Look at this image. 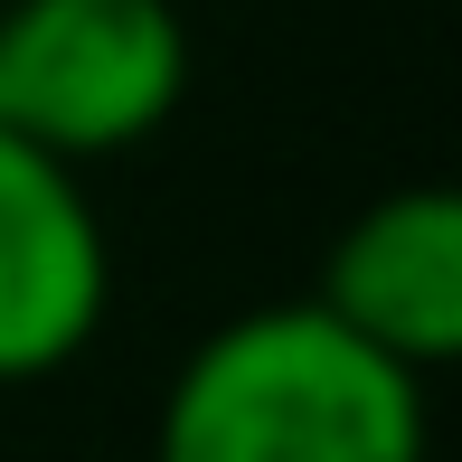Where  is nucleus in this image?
Here are the masks:
<instances>
[{
	"mask_svg": "<svg viewBox=\"0 0 462 462\" xmlns=\"http://www.w3.org/2000/svg\"><path fill=\"white\" fill-rule=\"evenodd\" d=\"M152 462H425V377L321 302H264L180 359Z\"/></svg>",
	"mask_w": 462,
	"mask_h": 462,
	"instance_id": "f257e3e1",
	"label": "nucleus"
},
{
	"mask_svg": "<svg viewBox=\"0 0 462 462\" xmlns=\"http://www.w3.org/2000/svg\"><path fill=\"white\" fill-rule=\"evenodd\" d=\"M189 95V29L171 0H10L0 10V133L29 152L114 161Z\"/></svg>",
	"mask_w": 462,
	"mask_h": 462,
	"instance_id": "f03ea898",
	"label": "nucleus"
},
{
	"mask_svg": "<svg viewBox=\"0 0 462 462\" xmlns=\"http://www.w3.org/2000/svg\"><path fill=\"white\" fill-rule=\"evenodd\" d=\"M114 255L86 171L0 133V387L57 377L104 330Z\"/></svg>",
	"mask_w": 462,
	"mask_h": 462,
	"instance_id": "7ed1b4c3",
	"label": "nucleus"
},
{
	"mask_svg": "<svg viewBox=\"0 0 462 462\" xmlns=\"http://www.w3.org/2000/svg\"><path fill=\"white\" fill-rule=\"evenodd\" d=\"M311 302L349 340H368L377 359H396L415 377L462 359V199L434 189V180L368 199L340 226Z\"/></svg>",
	"mask_w": 462,
	"mask_h": 462,
	"instance_id": "20e7f679",
	"label": "nucleus"
}]
</instances>
